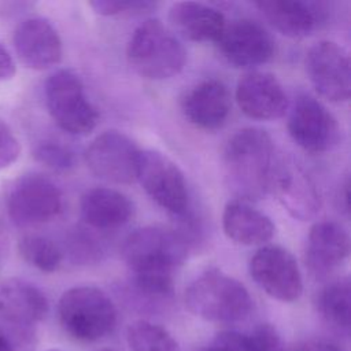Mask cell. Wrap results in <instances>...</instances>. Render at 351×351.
<instances>
[{
  "mask_svg": "<svg viewBox=\"0 0 351 351\" xmlns=\"http://www.w3.org/2000/svg\"><path fill=\"white\" fill-rule=\"evenodd\" d=\"M189 243L176 230L145 226L130 233L122 244V256L133 273L140 295L165 299L173 293V273L188 256Z\"/></svg>",
  "mask_w": 351,
  "mask_h": 351,
  "instance_id": "obj_1",
  "label": "cell"
},
{
  "mask_svg": "<svg viewBox=\"0 0 351 351\" xmlns=\"http://www.w3.org/2000/svg\"><path fill=\"white\" fill-rule=\"evenodd\" d=\"M277 156L267 132L245 128L234 133L223 149V167L239 200L251 202L270 192Z\"/></svg>",
  "mask_w": 351,
  "mask_h": 351,
  "instance_id": "obj_2",
  "label": "cell"
},
{
  "mask_svg": "<svg viewBox=\"0 0 351 351\" xmlns=\"http://www.w3.org/2000/svg\"><path fill=\"white\" fill-rule=\"evenodd\" d=\"M185 304L196 317L217 324L243 321L254 307L248 289L219 270L196 277L185 289Z\"/></svg>",
  "mask_w": 351,
  "mask_h": 351,
  "instance_id": "obj_3",
  "label": "cell"
},
{
  "mask_svg": "<svg viewBox=\"0 0 351 351\" xmlns=\"http://www.w3.org/2000/svg\"><path fill=\"white\" fill-rule=\"evenodd\" d=\"M62 328L80 341H96L117 326L118 313L114 302L100 288L78 285L64 291L58 302Z\"/></svg>",
  "mask_w": 351,
  "mask_h": 351,
  "instance_id": "obj_4",
  "label": "cell"
},
{
  "mask_svg": "<svg viewBox=\"0 0 351 351\" xmlns=\"http://www.w3.org/2000/svg\"><path fill=\"white\" fill-rule=\"evenodd\" d=\"M126 56L133 70L148 80L174 77L186 62L182 44L158 19H148L133 32Z\"/></svg>",
  "mask_w": 351,
  "mask_h": 351,
  "instance_id": "obj_5",
  "label": "cell"
},
{
  "mask_svg": "<svg viewBox=\"0 0 351 351\" xmlns=\"http://www.w3.org/2000/svg\"><path fill=\"white\" fill-rule=\"evenodd\" d=\"M44 92L47 108L62 130L84 136L96 128L97 111L75 73L67 69L52 73L45 81Z\"/></svg>",
  "mask_w": 351,
  "mask_h": 351,
  "instance_id": "obj_6",
  "label": "cell"
},
{
  "mask_svg": "<svg viewBox=\"0 0 351 351\" xmlns=\"http://www.w3.org/2000/svg\"><path fill=\"white\" fill-rule=\"evenodd\" d=\"M5 206L14 225L30 228L56 218L63 208V196L55 182L33 173L12 182L5 197Z\"/></svg>",
  "mask_w": 351,
  "mask_h": 351,
  "instance_id": "obj_7",
  "label": "cell"
},
{
  "mask_svg": "<svg viewBox=\"0 0 351 351\" xmlns=\"http://www.w3.org/2000/svg\"><path fill=\"white\" fill-rule=\"evenodd\" d=\"M137 181L147 195L174 217L188 213L186 181L180 167L165 154L145 149L140 154Z\"/></svg>",
  "mask_w": 351,
  "mask_h": 351,
  "instance_id": "obj_8",
  "label": "cell"
},
{
  "mask_svg": "<svg viewBox=\"0 0 351 351\" xmlns=\"http://www.w3.org/2000/svg\"><path fill=\"white\" fill-rule=\"evenodd\" d=\"M252 280L273 299L291 303L300 298L303 280L293 255L280 245L261 247L250 261Z\"/></svg>",
  "mask_w": 351,
  "mask_h": 351,
  "instance_id": "obj_9",
  "label": "cell"
},
{
  "mask_svg": "<svg viewBox=\"0 0 351 351\" xmlns=\"http://www.w3.org/2000/svg\"><path fill=\"white\" fill-rule=\"evenodd\" d=\"M141 149L123 133L107 130L99 134L85 151L89 170L110 182L129 184L137 180Z\"/></svg>",
  "mask_w": 351,
  "mask_h": 351,
  "instance_id": "obj_10",
  "label": "cell"
},
{
  "mask_svg": "<svg viewBox=\"0 0 351 351\" xmlns=\"http://www.w3.org/2000/svg\"><path fill=\"white\" fill-rule=\"evenodd\" d=\"M287 126L292 140L311 154L332 149L340 138L336 118L321 101L308 95H302L295 100Z\"/></svg>",
  "mask_w": 351,
  "mask_h": 351,
  "instance_id": "obj_11",
  "label": "cell"
},
{
  "mask_svg": "<svg viewBox=\"0 0 351 351\" xmlns=\"http://www.w3.org/2000/svg\"><path fill=\"white\" fill-rule=\"evenodd\" d=\"M307 75L317 92L329 101H346L351 93L350 58L332 41H319L306 56Z\"/></svg>",
  "mask_w": 351,
  "mask_h": 351,
  "instance_id": "obj_12",
  "label": "cell"
},
{
  "mask_svg": "<svg viewBox=\"0 0 351 351\" xmlns=\"http://www.w3.org/2000/svg\"><path fill=\"white\" fill-rule=\"evenodd\" d=\"M215 44L229 63L243 69L267 63L276 51L270 33L262 25L250 19L226 23Z\"/></svg>",
  "mask_w": 351,
  "mask_h": 351,
  "instance_id": "obj_13",
  "label": "cell"
},
{
  "mask_svg": "<svg viewBox=\"0 0 351 351\" xmlns=\"http://www.w3.org/2000/svg\"><path fill=\"white\" fill-rule=\"evenodd\" d=\"M12 44L22 64L33 70H45L62 59V40L49 21L41 16L22 19L14 29Z\"/></svg>",
  "mask_w": 351,
  "mask_h": 351,
  "instance_id": "obj_14",
  "label": "cell"
},
{
  "mask_svg": "<svg viewBox=\"0 0 351 351\" xmlns=\"http://www.w3.org/2000/svg\"><path fill=\"white\" fill-rule=\"evenodd\" d=\"M236 100L240 110L252 119L281 118L288 108L287 93L270 73L248 71L237 82Z\"/></svg>",
  "mask_w": 351,
  "mask_h": 351,
  "instance_id": "obj_15",
  "label": "cell"
},
{
  "mask_svg": "<svg viewBox=\"0 0 351 351\" xmlns=\"http://www.w3.org/2000/svg\"><path fill=\"white\" fill-rule=\"evenodd\" d=\"M270 192L295 218L306 221L319 210V196L308 176L293 163L278 159L274 166Z\"/></svg>",
  "mask_w": 351,
  "mask_h": 351,
  "instance_id": "obj_16",
  "label": "cell"
},
{
  "mask_svg": "<svg viewBox=\"0 0 351 351\" xmlns=\"http://www.w3.org/2000/svg\"><path fill=\"white\" fill-rule=\"evenodd\" d=\"M49 310L44 292L22 278H8L0 285V322L34 329Z\"/></svg>",
  "mask_w": 351,
  "mask_h": 351,
  "instance_id": "obj_17",
  "label": "cell"
},
{
  "mask_svg": "<svg viewBox=\"0 0 351 351\" xmlns=\"http://www.w3.org/2000/svg\"><path fill=\"white\" fill-rule=\"evenodd\" d=\"M269 23L287 37L311 34L326 19L322 3L307 0H261L255 3Z\"/></svg>",
  "mask_w": 351,
  "mask_h": 351,
  "instance_id": "obj_18",
  "label": "cell"
},
{
  "mask_svg": "<svg viewBox=\"0 0 351 351\" xmlns=\"http://www.w3.org/2000/svg\"><path fill=\"white\" fill-rule=\"evenodd\" d=\"M232 110L230 93L218 80L195 85L182 99V112L196 128L215 130L225 125Z\"/></svg>",
  "mask_w": 351,
  "mask_h": 351,
  "instance_id": "obj_19",
  "label": "cell"
},
{
  "mask_svg": "<svg viewBox=\"0 0 351 351\" xmlns=\"http://www.w3.org/2000/svg\"><path fill=\"white\" fill-rule=\"evenodd\" d=\"M350 254V237L337 222L321 221L311 226L307 237L306 263L317 276L337 269Z\"/></svg>",
  "mask_w": 351,
  "mask_h": 351,
  "instance_id": "obj_20",
  "label": "cell"
},
{
  "mask_svg": "<svg viewBox=\"0 0 351 351\" xmlns=\"http://www.w3.org/2000/svg\"><path fill=\"white\" fill-rule=\"evenodd\" d=\"M170 26L191 41H214L221 37L226 19L217 8L197 1L174 3L169 11Z\"/></svg>",
  "mask_w": 351,
  "mask_h": 351,
  "instance_id": "obj_21",
  "label": "cell"
},
{
  "mask_svg": "<svg viewBox=\"0 0 351 351\" xmlns=\"http://www.w3.org/2000/svg\"><path fill=\"white\" fill-rule=\"evenodd\" d=\"M222 228L228 239L240 245H261L271 240L276 228L271 219L244 200H230L222 214Z\"/></svg>",
  "mask_w": 351,
  "mask_h": 351,
  "instance_id": "obj_22",
  "label": "cell"
},
{
  "mask_svg": "<svg viewBox=\"0 0 351 351\" xmlns=\"http://www.w3.org/2000/svg\"><path fill=\"white\" fill-rule=\"evenodd\" d=\"M84 221L95 229H115L125 225L133 215V204L119 191L111 188H92L80 203Z\"/></svg>",
  "mask_w": 351,
  "mask_h": 351,
  "instance_id": "obj_23",
  "label": "cell"
},
{
  "mask_svg": "<svg viewBox=\"0 0 351 351\" xmlns=\"http://www.w3.org/2000/svg\"><path fill=\"white\" fill-rule=\"evenodd\" d=\"M318 311L336 330L348 333L351 318V289L348 278L328 284L318 295Z\"/></svg>",
  "mask_w": 351,
  "mask_h": 351,
  "instance_id": "obj_24",
  "label": "cell"
},
{
  "mask_svg": "<svg viewBox=\"0 0 351 351\" xmlns=\"http://www.w3.org/2000/svg\"><path fill=\"white\" fill-rule=\"evenodd\" d=\"M18 251L26 263L44 273L56 271L63 261V251L59 245L40 234H26L21 237Z\"/></svg>",
  "mask_w": 351,
  "mask_h": 351,
  "instance_id": "obj_25",
  "label": "cell"
},
{
  "mask_svg": "<svg viewBox=\"0 0 351 351\" xmlns=\"http://www.w3.org/2000/svg\"><path fill=\"white\" fill-rule=\"evenodd\" d=\"M130 351H181L177 340L163 326L136 321L126 332Z\"/></svg>",
  "mask_w": 351,
  "mask_h": 351,
  "instance_id": "obj_26",
  "label": "cell"
},
{
  "mask_svg": "<svg viewBox=\"0 0 351 351\" xmlns=\"http://www.w3.org/2000/svg\"><path fill=\"white\" fill-rule=\"evenodd\" d=\"M33 156L41 165L56 171L70 170L75 165L74 152L70 148L53 141L37 144L33 149Z\"/></svg>",
  "mask_w": 351,
  "mask_h": 351,
  "instance_id": "obj_27",
  "label": "cell"
},
{
  "mask_svg": "<svg viewBox=\"0 0 351 351\" xmlns=\"http://www.w3.org/2000/svg\"><path fill=\"white\" fill-rule=\"evenodd\" d=\"M245 336L248 351H288L282 337L270 324H262Z\"/></svg>",
  "mask_w": 351,
  "mask_h": 351,
  "instance_id": "obj_28",
  "label": "cell"
},
{
  "mask_svg": "<svg viewBox=\"0 0 351 351\" xmlns=\"http://www.w3.org/2000/svg\"><path fill=\"white\" fill-rule=\"evenodd\" d=\"M89 5L100 15L112 16L123 14H140L154 8L155 3L147 0H95L90 1Z\"/></svg>",
  "mask_w": 351,
  "mask_h": 351,
  "instance_id": "obj_29",
  "label": "cell"
},
{
  "mask_svg": "<svg viewBox=\"0 0 351 351\" xmlns=\"http://www.w3.org/2000/svg\"><path fill=\"white\" fill-rule=\"evenodd\" d=\"M69 252L75 262L88 263L97 259L100 254V245L96 240L84 232H75L69 239Z\"/></svg>",
  "mask_w": 351,
  "mask_h": 351,
  "instance_id": "obj_30",
  "label": "cell"
},
{
  "mask_svg": "<svg viewBox=\"0 0 351 351\" xmlns=\"http://www.w3.org/2000/svg\"><path fill=\"white\" fill-rule=\"evenodd\" d=\"M21 154V144L11 128L0 119V170L11 166Z\"/></svg>",
  "mask_w": 351,
  "mask_h": 351,
  "instance_id": "obj_31",
  "label": "cell"
},
{
  "mask_svg": "<svg viewBox=\"0 0 351 351\" xmlns=\"http://www.w3.org/2000/svg\"><path fill=\"white\" fill-rule=\"evenodd\" d=\"M196 351H248L247 336L233 330L221 332L207 346Z\"/></svg>",
  "mask_w": 351,
  "mask_h": 351,
  "instance_id": "obj_32",
  "label": "cell"
},
{
  "mask_svg": "<svg viewBox=\"0 0 351 351\" xmlns=\"http://www.w3.org/2000/svg\"><path fill=\"white\" fill-rule=\"evenodd\" d=\"M296 351H343V350L328 340L310 339L300 343Z\"/></svg>",
  "mask_w": 351,
  "mask_h": 351,
  "instance_id": "obj_33",
  "label": "cell"
},
{
  "mask_svg": "<svg viewBox=\"0 0 351 351\" xmlns=\"http://www.w3.org/2000/svg\"><path fill=\"white\" fill-rule=\"evenodd\" d=\"M15 74V63L0 41V81L12 78Z\"/></svg>",
  "mask_w": 351,
  "mask_h": 351,
  "instance_id": "obj_34",
  "label": "cell"
},
{
  "mask_svg": "<svg viewBox=\"0 0 351 351\" xmlns=\"http://www.w3.org/2000/svg\"><path fill=\"white\" fill-rule=\"evenodd\" d=\"M29 8V3L25 1H0V19L14 18Z\"/></svg>",
  "mask_w": 351,
  "mask_h": 351,
  "instance_id": "obj_35",
  "label": "cell"
},
{
  "mask_svg": "<svg viewBox=\"0 0 351 351\" xmlns=\"http://www.w3.org/2000/svg\"><path fill=\"white\" fill-rule=\"evenodd\" d=\"M3 244H4V232H3V228H1V223H0V254L3 251Z\"/></svg>",
  "mask_w": 351,
  "mask_h": 351,
  "instance_id": "obj_36",
  "label": "cell"
},
{
  "mask_svg": "<svg viewBox=\"0 0 351 351\" xmlns=\"http://www.w3.org/2000/svg\"><path fill=\"white\" fill-rule=\"evenodd\" d=\"M44 351H63L60 348H48V350H44Z\"/></svg>",
  "mask_w": 351,
  "mask_h": 351,
  "instance_id": "obj_37",
  "label": "cell"
},
{
  "mask_svg": "<svg viewBox=\"0 0 351 351\" xmlns=\"http://www.w3.org/2000/svg\"><path fill=\"white\" fill-rule=\"evenodd\" d=\"M96 351H115V350H110V348H100V350H96Z\"/></svg>",
  "mask_w": 351,
  "mask_h": 351,
  "instance_id": "obj_38",
  "label": "cell"
}]
</instances>
